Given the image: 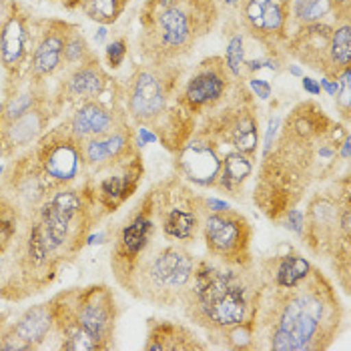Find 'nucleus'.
Here are the masks:
<instances>
[{"instance_id":"obj_2","label":"nucleus","mask_w":351,"mask_h":351,"mask_svg":"<svg viewBox=\"0 0 351 351\" xmlns=\"http://www.w3.org/2000/svg\"><path fill=\"white\" fill-rule=\"evenodd\" d=\"M259 287L255 265L235 267L219 261H197L179 303L191 322L203 327L217 346H225L231 329L253 325Z\"/></svg>"},{"instance_id":"obj_22","label":"nucleus","mask_w":351,"mask_h":351,"mask_svg":"<svg viewBox=\"0 0 351 351\" xmlns=\"http://www.w3.org/2000/svg\"><path fill=\"white\" fill-rule=\"evenodd\" d=\"M51 114L47 112V107L32 108L30 112L0 125V147L4 155H12L19 149L28 147L32 141H36L38 136L43 135L47 123H49Z\"/></svg>"},{"instance_id":"obj_26","label":"nucleus","mask_w":351,"mask_h":351,"mask_svg":"<svg viewBox=\"0 0 351 351\" xmlns=\"http://www.w3.org/2000/svg\"><path fill=\"white\" fill-rule=\"evenodd\" d=\"M251 173H253V157L239 153V151H231L221 161V169H219L213 187L225 191L233 197H239V193L243 191L245 181L251 177Z\"/></svg>"},{"instance_id":"obj_29","label":"nucleus","mask_w":351,"mask_h":351,"mask_svg":"<svg viewBox=\"0 0 351 351\" xmlns=\"http://www.w3.org/2000/svg\"><path fill=\"white\" fill-rule=\"evenodd\" d=\"M131 0H81L82 12L101 25H112L125 12Z\"/></svg>"},{"instance_id":"obj_13","label":"nucleus","mask_w":351,"mask_h":351,"mask_svg":"<svg viewBox=\"0 0 351 351\" xmlns=\"http://www.w3.org/2000/svg\"><path fill=\"white\" fill-rule=\"evenodd\" d=\"M241 28L269 54H279L287 40L289 4L281 0H239Z\"/></svg>"},{"instance_id":"obj_3","label":"nucleus","mask_w":351,"mask_h":351,"mask_svg":"<svg viewBox=\"0 0 351 351\" xmlns=\"http://www.w3.org/2000/svg\"><path fill=\"white\" fill-rule=\"evenodd\" d=\"M219 14L217 0L145 2L141 10L138 53L149 64H179L215 28Z\"/></svg>"},{"instance_id":"obj_38","label":"nucleus","mask_w":351,"mask_h":351,"mask_svg":"<svg viewBox=\"0 0 351 351\" xmlns=\"http://www.w3.org/2000/svg\"><path fill=\"white\" fill-rule=\"evenodd\" d=\"M12 0H0V28L4 25V21L8 19V14H10V10H12Z\"/></svg>"},{"instance_id":"obj_11","label":"nucleus","mask_w":351,"mask_h":351,"mask_svg":"<svg viewBox=\"0 0 351 351\" xmlns=\"http://www.w3.org/2000/svg\"><path fill=\"white\" fill-rule=\"evenodd\" d=\"M58 299L81 324L82 329L99 343L101 350L110 348L119 313H117L114 295L108 287L93 285L86 289H73L60 293Z\"/></svg>"},{"instance_id":"obj_12","label":"nucleus","mask_w":351,"mask_h":351,"mask_svg":"<svg viewBox=\"0 0 351 351\" xmlns=\"http://www.w3.org/2000/svg\"><path fill=\"white\" fill-rule=\"evenodd\" d=\"M34 157L51 183H71L84 165L82 141L73 135L69 123L60 125L38 141Z\"/></svg>"},{"instance_id":"obj_18","label":"nucleus","mask_w":351,"mask_h":351,"mask_svg":"<svg viewBox=\"0 0 351 351\" xmlns=\"http://www.w3.org/2000/svg\"><path fill=\"white\" fill-rule=\"evenodd\" d=\"M30 43V23L25 10L19 4H12V10L0 28V64L8 77L21 75L28 56Z\"/></svg>"},{"instance_id":"obj_33","label":"nucleus","mask_w":351,"mask_h":351,"mask_svg":"<svg viewBox=\"0 0 351 351\" xmlns=\"http://www.w3.org/2000/svg\"><path fill=\"white\" fill-rule=\"evenodd\" d=\"M129 53V45L125 38H117L107 47V60L110 69H119L125 62V56Z\"/></svg>"},{"instance_id":"obj_9","label":"nucleus","mask_w":351,"mask_h":351,"mask_svg":"<svg viewBox=\"0 0 351 351\" xmlns=\"http://www.w3.org/2000/svg\"><path fill=\"white\" fill-rule=\"evenodd\" d=\"M203 239L209 255L225 265L249 267L253 265L251 243L253 227L249 219L231 207L225 211L207 213L203 219Z\"/></svg>"},{"instance_id":"obj_25","label":"nucleus","mask_w":351,"mask_h":351,"mask_svg":"<svg viewBox=\"0 0 351 351\" xmlns=\"http://www.w3.org/2000/svg\"><path fill=\"white\" fill-rule=\"evenodd\" d=\"M53 327V307H51V303H43V305H34L28 311H25L21 315V319L14 324L12 331L30 348H38L49 337Z\"/></svg>"},{"instance_id":"obj_10","label":"nucleus","mask_w":351,"mask_h":351,"mask_svg":"<svg viewBox=\"0 0 351 351\" xmlns=\"http://www.w3.org/2000/svg\"><path fill=\"white\" fill-rule=\"evenodd\" d=\"M243 79H235L223 56H209L201 60L181 88V103L195 119L221 107Z\"/></svg>"},{"instance_id":"obj_37","label":"nucleus","mask_w":351,"mask_h":351,"mask_svg":"<svg viewBox=\"0 0 351 351\" xmlns=\"http://www.w3.org/2000/svg\"><path fill=\"white\" fill-rule=\"evenodd\" d=\"M301 84H303V88H305L309 95H313V97H317V95L322 93V84L317 81H313L311 77H303V79H301Z\"/></svg>"},{"instance_id":"obj_8","label":"nucleus","mask_w":351,"mask_h":351,"mask_svg":"<svg viewBox=\"0 0 351 351\" xmlns=\"http://www.w3.org/2000/svg\"><path fill=\"white\" fill-rule=\"evenodd\" d=\"M38 223L47 237V243L54 255L62 249H73L77 241H82L88 231V203L79 191H54L43 199L38 209Z\"/></svg>"},{"instance_id":"obj_32","label":"nucleus","mask_w":351,"mask_h":351,"mask_svg":"<svg viewBox=\"0 0 351 351\" xmlns=\"http://www.w3.org/2000/svg\"><path fill=\"white\" fill-rule=\"evenodd\" d=\"M351 66L346 69L335 81H337V95H335V103H337V110L341 112L343 121H350L351 112Z\"/></svg>"},{"instance_id":"obj_24","label":"nucleus","mask_w":351,"mask_h":351,"mask_svg":"<svg viewBox=\"0 0 351 351\" xmlns=\"http://www.w3.org/2000/svg\"><path fill=\"white\" fill-rule=\"evenodd\" d=\"M311 263L298 253H287V255H277L271 257L267 261H263L259 265V281L261 283H269L277 287H291L299 283L301 279H305L311 271Z\"/></svg>"},{"instance_id":"obj_19","label":"nucleus","mask_w":351,"mask_h":351,"mask_svg":"<svg viewBox=\"0 0 351 351\" xmlns=\"http://www.w3.org/2000/svg\"><path fill=\"white\" fill-rule=\"evenodd\" d=\"M127 123L129 121H127L125 112L117 110L114 107H108L99 99H95V101L81 103V107L75 110V114L69 121V129L77 138L86 141L93 136L108 135Z\"/></svg>"},{"instance_id":"obj_40","label":"nucleus","mask_w":351,"mask_h":351,"mask_svg":"<svg viewBox=\"0 0 351 351\" xmlns=\"http://www.w3.org/2000/svg\"><path fill=\"white\" fill-rule=\"evenodd\" d=\"M281 2H285V4H289V2H291V0H281Z\"/></svg>"},{"instance_id":"obj_1","label":"nucleus","mask_w":351,"mask_h":351,"mask_svg":"<svg viewBox=\"0 0 351 351\" xmlns=\"http://www.w3.org/2000/svg\"><path fill=\"white\" fill-rule=\"evenodd\" d=\"M261 283V281H259ZM343 307L324 273L309 275L291 287L261 283L253 319V346L265 339L273 351L327 350L341 331Z\"/></svg>"},{"instance_id":"obj_31","label":"nucleus","mask_w":351,"mask_h":351,"mask_svg":"<svg viewBox=\"0 0 351 351\" xmlns=\"http://www.w3.org/2000/svg\"><path fill=\"white\" fill-rule=\"evenodd\" d=\"M93 56H97V54L90 51L86 38L79 32V28L75 27L71 30L69 38H66V45H64V51H62V62L69 69H73V66H77L81 62H86Z\"/></svg>"},{"instance_id":"obj_7","label":"nucleus","mask_w":351,"mask_h":351,"mask_svg":"<svg viewBox=\"0 0 351 351\" xmlns=\"http://www.w3.org/2000/svg\"><path fill=\"white\" fill-rule=\"evenodd\" d=\"M147 197L165 237L185 245L197 239L209 209L205 199L195 195L187 183L175 177L155 187Z\"/></svg>"},{"instance_id":"obj_4","label":"nucleus","mask_w":351,"mask_h":351,"mask_svg":"<svg viewBox=\"0 0 351 351\" xmlns=\"http://www.w3.org/2000/svg\"><path fill=\"white\" fill-rule=\"evenodd\" d=\"M324 136L301 141L281 131L269 151L263 153L253 199L271 221H279L295 209L309 189L319 171V143Z\"/></svg>"},{"instance_id":"obj_34","label":"nucleus","mask_w":351,"mask_h":351,"mask_svg":"<svg viewBox=\"0 0 351 351\" xmlns=\"http://www.w3.org/2000/svg\"><path fill=\"white\" fill-rule=\"evenodd\" d=\"M331 8H333V19L335 23L341 21H350L351 16V0H331Z\"/></svg>"},{"instance_id":"obj_36","label":"nucleus","mask_w":351,"mask_h":351,"mask_svg":"<svg viewBox=\"0 0 351 351\" xmlns=\"http://www.w3.org/2000/svg\"><path fill=\"white\" fill-rule=\"evenodd\" d=\"M283 219H285V227L287 229H291L298 235H301V229H303V213L299 209H291Z\"/></svg>"},{"instance_id":"obj_20","label":"nucleus","mask_w":351,"mask_h":351,"mask_svg":"<svg viewBox=\"0 0 351 351\" xmlns=\"http://www.w3.org/2000/svg\"><path fill=\"white\" fill-rule=\"evenodd\" d=\"M143 175V165L138 153L133 155L131 159L117 165V173H112L110 177H105L99 187H97V203L105 209V211H117L133 193L136 185L141 181Z\"/></svg>"},{"instance_id":"obj_21","label":"nucleus","mask_w":351,"mask_h":351,"mask_svg":"<svg viewBox=\"0 0 351 351\" xmlns=\"http://www.w3.org/2000/svg\"><path fill=\"white\" fill-rule=\"evenodd\" d=\"M108 82L110 79L99 56H93L69 71L66 81L62 82V93L71 101H95L107 90Z\"/></svg>"},{"instance_id":"obj_35","label":"nucleus","mask_w":351,"mask_h":351,"mask_svg":"<svg viewBox=\"0 0 351 351\" xmlns=\"http://www.w3.org/2000/svg\"><path fill=\"white\" fill-rule=\"evenodd\" d=\"M249 88H251L261 101H267L271 97V93H273L269 82L263 81V79H249Z\"/></svg>"},{"instance_id":"obj_30","label":"nucleus","mask_w":351,"mask_h":351,"mask_svg":"<svg viewBox=\"0 0 351 351\" xmlns=\"http://www.w3.org/2000/svg\"><path fill=\"white\" fill-rule=\"evenodd\" d=\"M225 64L229 69V73L235 79H243L245 71V32L243 28H237L229 40H227V49H225Z\"/></svg>"},{"instance_id":"obj_39","label":"nucleus","mask_w":351,"mask_h":351,"mask_svg":"<svg viewBox=\"0 0 351 351\" xmlns=\"http://www.w3.org/2000/svg\"><path fill=\"white\" fill-rule=\"evenodd\" d=\"M147 2H153V4H173V2H179V0H147Z\"/></svg>"},{"instance_id":"obj_17","label":"nucleus","mask_w":351,"mask_h":351,"mask_svg":"<svg viewBox=\"0 0 351 351\" xmlns=\"http://www.w3.org/2000/svg\"><path fill=\"white\" fill-rule=\"evenodd\" d=\"M136 145L138 141L127 123L108 135L93 136V138L82 141V159H84V165L95 167L97 171L110 169L136 155L138 153Z\"/></svg>"},{"instance_id":"obj_27","label":"nucleus","mask_w":351,"mask_h":351,"mask_svg":"<svg viewBox=\"0 0 351 351\" xmlns=\"http://www.w3.org/2000/svg\"><path fill=\"white\" fill-rule=\"evenodd\" d=\"M351 66V27L350 21L333 25L329 43V81H335Z\"/></svg>"},{"instance_id":"obj_6","label":"nucleus","mask_w":351,"mask_h":351,"mask_svg":"<svg viewBox=\"0 0 351 351\" xmlns=\"http://www.w3.org/2000/svg\"><path fill=\"white\" fill-rule=\"evenodd\" d=\"M301 237L311 253L350 265V181H346L343 191L339 187L337 193L324 191L309 201L307 213L303 215Z\"/></svg>"},{"instance_id":"obj_15","label":"nucleus","mask_w":351,"mask_h":351,"mask_svg":"<svg viewBox=\"0 0 351 351\" xmlns=\"http://www.w3.org/2000/svg\"><path fill=\"white\" fill-rule=\"evenodd\" d=\"M219 145L211 136L193 133L187 143L177 151V171L179 175L199 187H213L221 169Z\"/></svg>"},{"instance_id":"obj_23","label":"nucleus","mask_w":351,"mask_h":351,"mask_svg":"<svg viewBox=\"0 0 351 351\" xmlns=\"http://www.w3.org/2000/svg\"><path fill=\"white\" fill-rule=\"evenodd\" d=\"M149 351H203L207 343H203L189 327L175 322H157L151 319L149 324V337L145 343Z\"/></svg>"},{"instance_id":"obj_16","label":"nucleus","mask_w":351,"mask_h":351,"mask_svg":"<svg viewBox=\"0 0 351 351\" xmlns=\"http://www.w3.org/2000/svg\"><path fill=\"white\" fill-rule=\"evenodd\" d=\"M333 25L313 23L293 28L287 34L283 53L295 58L303 66H309L329 79V43Z\"/></svg>"},{"instance_id":"obj_41","label":"nucleus","mask_w":351,"mask_h":351,"mask_svg":"<svg viewBox=\"0 0 351 351\" xmlns=\"http://www.w3.org/2000/svg\"><path fill=\"white\" fill-rule=\"evenodd\" d=\"M0 173H2V169H0Z\"/></svg>"},{"instance_id":"obj_14","label":"nucleus","mask_w":351,"mask_h":351,"mask_svg":"<svg viewBox=\"0 0 351 351\" xmlns=\"http://www.w3.org/2000/svg\"><path fill=\"white\" fill-rule=\"evenodd\" d=\"M73 25L64 21H43L38 23L36 34H30L32 51L27 73L34 81L45 82L62 66V51Z\"/></svg>"},{"instance_id":"obj_28","label":"nucleus","mask_w":351,"mask_h":351,"mask_svg":"<svg viewBox=\"0 0 351 351\" xmlns=\"http://www.w3.org/2000/svg\"><path fill=\"white\" fill-rule=\"evenodd\" d=\"M333 14L331 0H291L289 2V21L287 34L293 28L313 23H325V19Z\"/></svg>"},{"instance_id":"obj_5","label":"nucleus","mask_w":351,"mask_h":351,"mask_svg":"<svg viewBox=\"0 0 351 351\" xmlns=\"http://www.w3.org/2000/svg\"><path fill=\"white\" fill-rule=\"evenodd\" d=\"M110 265L131 295L159 307H173L189 285L197 259L187 245L165 237L159 227L138 255Z\"/></svg>"}]
</instances>
